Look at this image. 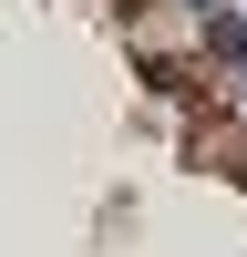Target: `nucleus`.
Listing matches in <instances>:
<instances>
[{
    "instance_id": "obj_1",
    "label": "nucleus",
    "mask_w": 247,
    "mask_h": 257,
    "mask_svg": "<svg viewBox=\"0 0 247 257\" xmlns=\"http://www.w3.org/2000/svg\"><path fill=\"white\" fill-rule=\"evenodd\" d=\"M196 31H206V52H216L226 72H237V62H247V11H237V0H226V11H206Z\"/></svg>"
},
{
    "instance_id": "obj_2",
    "label": "nucleus",
    "mask_w": 247,
    "mask_h": 257,
    "mask_svg": "<svg viewBox=\"0 0 247 257\" xmlns=\"http://www.w3.org/2000/svg\"><path fill=\"white\" fill-rule=\"evenodd\" d=\"M175 11H185V21H206V11H226V0H175Z\"/></svg>"
},
{
    "instance_id": "obj_3",
    "label": "nucleus",
    "mask_w": 247,
    "mask_h": 257,
    "mask_svg": "<svg viewBox=\"0 0 247 257\" xmlns=\"http://www.w3.org/2000/svg\"><path fill=\"white\" fill-rule=\"evenodd\" d=\"M226 82H237V103H247V62H237V72H226Z\"/></svg>"
},
{
    "instance_id": "obj_4",
    "label": "nucleus",
    "mask_w": 247,
    "mask_h": 257,
    "mask_svg": "<svg viewBox=\"0 0 247 257\" xmlns=\"http://www.w3.org/2000/svg\"><path fill=\"white\" fill-rule=\"evenodd\" d=\"M237 11H247V0H237Z\"/></svg>"
}]
</instances>
